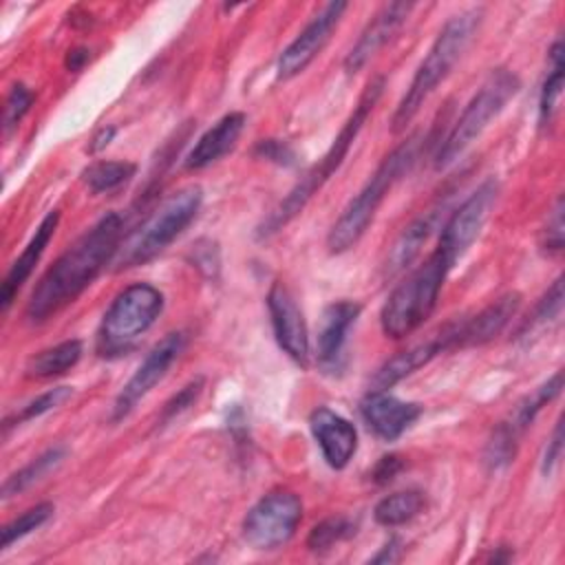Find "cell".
<instances>
[{
	"label": "cell",
	"instance_id": "cell-1",
	"mask_svg": "<svg viewBox=\"0 0 565 565\" xmlns=\"http://www.w3.org/2000/svg\"><path fill=\"white\" fill-rule=\"evenodd\" d=\"M124 236V216L117 212L104 214L88 232H84L38 280L24 316L38 324L68 307L93 280L115 263Z\"/></svg>",
	"mask_w": 565,
	"mask_h": 565
},
{
	"label": "cell",
	"instance_id": "cell-2",
	"mask_svg": "<svg viewBox=\"0 0 565 565\" xmlns=\"http://www.w3.org/2000/svg\"><path fill=\"white\" fill-rule=\"evenodd\" d=\"M384 84L386 79L382 75H375L366 88L362 90L353 113L347 117V121L342 124L340 132L335 135V139L331 141L329 150L322 154V159L318 163H313L302 177L300 181L287 192V196L263 218V223L256 230V236L260 241L271 238L274 234H278L285 225H289L305 207L307 203L313 199V194H318V190L335 174V170L342 166L349 148L353 146V141L358 139L366 117L373 113L377 99L384 93Z\"/></svg>",
	"mask_w": 565,
	"mask_h": 565
},
{
	"label": "cell",
	"instance_id": "cell-3",
	"mask_svg": "<svg viewBox=\"0 0 565 565\" xmlns=\"http://www.w3.org/2000/svg\"><path fill=\"white\" fill-rule=\"evenodd\" d=\"M481 18H483V9L475 7V9L452 15L441 26V31L437 33L428 53L424 55L422 64L417 66V71L411 79V86L406 88L404 97L399 99V104L393 113V119H391L393 132L406 130V126L417 117L419 108L430 97V93L448 77L452 66L459 62V57L472 42L475 33L481 24Z\"/></svg>",
	"mask_w": 565,
	"mask_h": 565
},
{
	"label": "cell",
	"instance_id": "cell-4",
	"mask_svg": "<svg viewBox=\"0 0 565 565\" xmlns=\"http://www.w3.org/2000/svg\"><path fill=\"white\" fill-rule=\"evenodd\" d=\"M422 141V135H413L382 159L362 190L347 203L338 221L331 225L327 234V247L331 254L349 252L364 236L391 188L415 166Z\"/></svg>",
	"mask_w": 565,
	"mask_h": 565
},
{
	"label": "cell",
	"instance_id": "cell-5",
	"mask_svg": "<svg viewBox=\"0 0 565 565\" xmlns=\"http://www.w3.org/2000/svg\"><path fill=\"white\" fill-rule=\"evenodd\" d=\"M452 263L435 247V252L406 276L386 298L380 311V327L386 338L402 340L417 331L435 311L444 280Z\"/></svg>",
	"mask_w": 565,
	"mask_h": 565
},
{
	"label": "cell",
	"instance_id": "cell-6",
	"mask_svg": "<svg viewBox=\"0 0 565 565\" xmlns=\"http://www.w3.org/2000/svg\"><path fill=\"white\" fill-rule=\"evenodd\" d=\"M203 203V190L199 185H185L166 196L157 210L119 245L115 256V269H130L152 260L161 254L199 214Z\"/></svg>",
	"mask_w": 565,
	"mask_h": 565
},
{
	"label": "cell",
	"instance_id": "cell-7",
	"mask_svg": "<svg viewBox=\"0 0 565 565\" xmlns=\"http://www.w3.org/2000/svg\"><path fill=\"white\" fill-rule=\"evenodd\" d=\"M163 311V294L150 282L121 289L97 327L95 351L102 358L126 355Z\"/></svg>",
	"mask_w": 565,
	"mask_h": 565
},
{
	"label": "cell",
	"instance_id": "cell-8",
	"mask_svg": "<svg viewBox=\"0 0 565 565\" xmlns=\"http://www.w3.org/2000/svg\"><path fill=\"white\" fill-rule=\"evenodd\" d=\"M519 77L510 68H492L477 93L470 97L466 108L461 110L459 119L452 124L450 132L441 139L435 166L446 168L450 166L461 152L488 128V124L505 108V104L519 93Z\"/></svg>",
	"mask_w": 565,
	"mask_h": 565
},
{
	"label": "cell",
	"instance_id": "cell-9",
	"mask_svg": "<svg viewBox=\"0 0 565 565\" xmlns=\"http://www.w3.org/2000/svg\"><path fill=\"white\" fill-rule=\"evenodd\" d=\"M302 519V501L296 492L274 490L256 501L243 519V541L258 552L282 547Z\"/></svg>",
	"mask_w": 565,
	"mask_h": 565
},
{
	"label": "cell",
	"instance_id": "cell-10",
	"mask_svg": "<svg viewBox=\"0 0 565 565\" xmlns=\"http://www.w3.org/2000/svg\"><path fill=\"white\" fill-rule=\"evenodd\" d=\"M188 344V338L183 331H172L163 335L141 360L137 371L130 375V380L121 386V391L115 397L110 419L121 422L126 419L135 406L166 377L168 369L177 362V358L183 353Z\"/></svg>",
	"mask_w": 565,
	"mask_h": 565
},
{
	"label": "cell",
	"instance_id": "cell-11",
	"mask_svg": "<svg viewBox=\"0 0 565 565\" xmlns=\"http://www.w3.org/2000/svg\"><path fill=\"white\" fill-rule=\"evenodd\" d=\"M499 194V185L494 179L483 181L444 223L437 249L455 265L457 258L466 254V249L479 236L494 201Z\"/></svg>",
	"mask_w": 565,
	"mask_h": 565
},
{
	"label": "cell",
	"instance_id": "cell-12",
	"mask_svg": "<svg viewBox=\"0 0 565 565\" xmlns=\"http://www.w3.org/2000/svg\"><path fill=\"white\" fill-rule=\"evenodd\" d=\"M347 7H349L347 2H329L305 24V29L278 55V62H276L278 79H291L300 75L320 55L331 33L340 24Z\"/></svg>",
	"mask_w": 565,
	"mask_h": 565
},
{
	"label": "cell",
	"instance_id": "cell-13",
	"mask_svg": "<svg viewBox=\"0 0 565 565\" xmlns=\"http://www.w3.org/2000/svg\"><path fill=\"white\" fill-rule=\"evenodd\" d=\"M267 309L278 347L300 366L309 364V331L294 294L282 285L274 282L267 294Z\"/></svg>",
	"mask_w": 565,
	"mask_h": 565
},
{
	"label": "cell",
	"instance_id": "cell-14",
	"mask_svg": "<svg viewBox=\"0 0 565 565\" xmlns=\"http://www.w3.org/2000/svg\"><path fill=\"white\" fill-rule=\"evenodd\" d=\"M521 307V294L510 291L499 296L494 302L483 307L479 313L446 324L450 349L479 347L497 338Z\"/></svg>",
	"mask_w": 565,
	"mask_h": 565
},
{
	"label": "cell",
	"instance_id": "cell-15",
	"mask_svg": "<svg viewBox=\"0 0 565 565\" xmlns=\"http://www.w3.org/2000/svg\"><path fill=\"white\" fill-rule=\"evenodd\" d=\"M422 406L404 402L386 391H369L360 402V415L369 430L382 441L399 439L422 415Z\"/></svg>",
	"mask_w": 565,
	"mask_h": 565
},
{
	"label": "cell",
	"instance_id": "cell-16",
	"mask_svg": "<svg viewBox=\"0 0 565 565\" xmlns=\"http://www.w3.org/2000/svg\"><path fill=\"white\" fill-rule=\"evenodd\" d=\"M309 428L329 468L333 470L347 468L358 448L355 426L347 417L338 415L335 411L327 406H318L309 415Z\"/></svg>",
	"mask_w": 565,
	"mask_h": 565
},
{
	"label": "cell",
	"instance_id": "cell-17",
	"mask_svg": "<svg viewBox=\"0 0 565 565\" xmlns=\"http://www.w3.org/2000/svg\"><path fill=\"white\" fill-rule=\"evenodd\" d=\"M362 307L353 300H335L324 307L318 329L316 358L322 371H340L344 360V344L351 327L355 324Z\"/></svg>",
	"mask_w": 565,
	"mask_h": 565
},
{
	"label": "cell",
	"instance_id": "cell-18",
	"mask_svg": "<svg viewBox=\"0 0 565 565\" xmlns=\"http://www.w3.org/2000/svg\"><path fill=\"white\" fill-rule=\"evenodd\" d=\"M413 11V2H391L384 4L373 20L364 26L355 44L344 57V71L347 73H358L406 22L408 13Z\"/></svg>",
	"mask_w": 565,
	"mask_h": 565
},
{
	"label": "cell",
	"instance_id": "cell-19",
	"mask_svg": "<svg viewBox=\"0 0 565 565\" xmlns=\"http://www.w3.org/2000/svg\"><path fill=\"white\" fill-rule=\"evenodd\" d=\"M450 351V342L446 335V329L441 327L433 338L417 342L399 353H395L393 358H388L371 377L369 382V391H388L391 386H395L397 382H402L404 377L413 375L415 371H419L422 366H426L433 358H437L439 353Z\"/></svg>",
	"mask_w": 565,
	"mask_h": 565
},
{
	"label": "cell",
	"instance_id": "cell-20",
	"mask_svg": "<svg viewBox=\"0 0 565 565\" xmlns=\"http://www.w3.org/2000/svg\"><path fill=\"white\" fill-rule=\"evenodd\" d=\"M57 223H60V212L57 210H51L38 225L35 234L29 238L26 247L22 249V254L11 263L4 280H2V289H0V305H2V311H7L18 294V289L26 282V278L33 274L35 265L40 263L44 249L49 247L55 230H57Z\"/></svg>",
	"mask_w": 565,
	"mask_h": 565
},
{
	"label": "cell",
	"instance_id": "cell-21",
	"mask_svg": "<svg viewBox=\"0 0 565 565\" xmlns=\"http://www.w3.org/2000/svg\"><path fill=\"white\" fill-rule=\"evenodd\" d=\"M245 121H247L245 113H238V110L223 115L212 128H207L196 139L192 150L185 154L183 166L188 170H203V168L212 166L214 161H218L221 157H225L236 146L238 137L243 135Z\"/></svg>",
	"mask_w": 565,
	"mask_h": 565
},
{
	"label": "cell",
	"instance_id": "cell-22",
	"mask_svg": "<svg viewBox=\"0 0 565 565\" xmlns=\"http://www.w3.org/2000/svg\"><path fill=\"white\" fill-rule=\"evenodd\" d=\"M437 221H439V210L433 207V210L424 212L422 216H417L413 223H408L404 227V232L393 243V247H391V252L386 256V263H384V271H386L388 278L399 274V271H404L417 258L422 245L433 234Z\"/></svg>",
	"mask_w": 565,
	"mask_h": 565
},
{
	"label": "cell",
	"instance_id": "cell-23",
	"mask_svg": "<svg viewBox=\"0 0 565 565\" xmlns=\"http://www.w3.org/2000/svg\"><path fill=\"white\" fill-rule=\"evenodd\" d=\"M563 388V371H556L547 382H543L539 388H534L530 395H525L514 411L510 413V417L505 422H501V426L505 430H510L516 439L532 426V422L536 419V415L541 413V408L545 404H550Z\"/></svg>",
	"mask_w": 565,
	"mask_h": 565
},
{
	"label": "cell",
	"instance_id": "cell-24",
	"mask_svg": "<svg viewBox=\"0 0 565 565\" xmlns=\"http://www.w3.org/2000/svg\"><path fill=\"white\" fill-rule=\"evenodd\" d=\"M82 358V342L79 340H64L55 347H49L26 362V377L33 380H51L71 371Z\"/></svg>",
	"mask_w": 565,
	"mask_h": 565
},
{
	"label": "cell",
	"instance_id": "cell-25",
	"mask_svg": "<svg viewBox=\"0 0 565 565\" xmlns=\"http://www.w3.org/2000/svg\"><path fill=\"white\" fill-rule=\"evenodd\" d=\"M64 459H66V448L64 446H53V448L44 450L42 455L31 459L26 466H22L18 472L7 477V481L2 483V499H11V497L24 492L26 488H31L33 483L42 481Z\"/></svg>",
	"mask_w": 565,
	"mask_h": 565
},
{
	"label": "cell",
	"instance_id": "cell-26",
	"mask_svg": "<svg viewBox=\"0 0 565 565\" xmlns=\"http://www.w3.org/2000/svg\"><path fill=\"white\" fill-rule=\"evenodd\" d=\"M426 505V499L419 490H402L393 492L377 501L373 510V519L382 527H397L413 521Z\"/></svg>",
	"mask_w": 565,
	"mask_h": 565
},
{
	"label": "cell",
	"instance_id": "cell-27",
	"mask_svg": "<svg viewBox=\"0 0 565 565\" xmlns=\"http://www.w3.org/2000/svg\"><path fill=\"white\" fill-rule=\"evenodd\" d=\"M563 42L556 40L547 55V73L539 93V124L547 126L556 113L561 93H563Z\"/></svg>",
	"mask_w": 565,
	"mask_h": 565
},
{
	"label": "cell",
	"instance_id": "cell-28",
	"mask_svg": "<svg viewBox=\"0 0 565 565\" xmlns=\"http://www.w3.org/2000/svg\"><path fill=\"white\" fill-rule=\"evenodd\" d=\"M137 172V166L130 161H95L84 172L82 179L90 192H113L128 183Z\"/></svg>",
	"mask_w": 565,
	"mask_h": 565
},
{
	"label": "cell",
	"instance_id": "cell-29",
	"mask_svg": "<svg viewBox=\"0 0 565 565\" xmlns=\"http://www.w3.org/2000/svg\"><path fill=\"white\" fill-rule=\"evenodd\" d=\"M355 521L349 516H329L311 527L307 536V547L313 554H324L333 550L338 543L351 539L355 534Z\"/></svg>",
	"mask_w": 565,
	"mask_h": 565
},
{
	"label": "cell",
	"instance_id": "cell-30",
	"mask_svg": "<svg viewBox=\"0 0 565 565\" xmlns=\"http://www.w3.org/2000/svg\"><path fill=\"white\" fill-rule=\"evenodd\" d=\"M53 510H55L53 503L44 501V503H38V505H33V508L24 510V512H22L20 516H15L13 521H9V523L2 527V547L7 550V547H11L15 541H20V539H24L26 534H31L33 530L42 527V525L51 519Z\"/></svg>",
	"mask_w": 565,
	"mask_h": 565
},
{
	"label": "cell",
	"instance_id": "cell-31",
	"mask_svg": "<svg viewBox=\"0 0 565 565\" xmlns=\"http://www.w3.org/2000/svg\"><path fill=\"white\" fill-rule=\"evenodd\" d=\"M516 446H519V439L499 424L492 430V435H490V439L486 444V450H483L486 466L490 470H501V468L510 466V461L516 455Z\"/></svg>",
	"mask_w": 565,
	"mask_h": 565
},
{
	"label": "cell",
	"instance_id": "cell-32",
	"mask_svg": "<svg viewBox=\"0 0 565 565\" xmlns=\"http://www.w3.org/2000/svg\"><path fill=\"white\" fill-rule=\"evenodd\" d=\"M71 395H73V388H71V386H55V388H49V391H44L42 395H38L35 399H31L29 404H24V406L20 408V413L13 415V419H7V422H4V426H9L11 422H15V424L20 422V424H22V422L42 417L44 413H49V411L62 406Z\"/></svg>",
	"mask_w": 565,
	"mask_h": 565
},
{
	"label": "cell",
	"instance_id": "cell-33",
	"mask_svg": "<svg viewBox=\"0 0 565 565\" xmlns=\"http://www.w3.org/2000/svg\"><path fill=\"white\" fill-rule=\"evenodd\" d=\"M33 99H35V95H33V90H31L29 86H24V84H13V86H11V90H9V95H7V102H4V119H2L7 135H9V132L22 121V117L29 113Z\"/></svg>",
	"mask_w": 565,
	"mask_h": 565
},
{
	"label": "cell",
	"instance_id": "cell-34",
	"mask_svg": "<svg viewBox=\"0 0 565 565\" xmlns=\"http://www.w3.org/2000/svg\"><path fill=\"white\" fill-rule=\"evenodd\" d=\"M561 305H563V278L558 276L550 289L539 298V302L534 305V311L530 316V320L523 324V329H532L536 324L550 322L552 318H556L561 313Z\"/></svg>",
	"mask_w": 565,
	"mask_h": 565
},
{
	"label": "cell",
	"instance_id": "cell-35",
	"mask_svg": "<svg viewBox=\"0 0 565 565\" xmlns=\"http://www.w3.org/2000/svg\"><path fill=\"white\" fill-rule=\"evenodd\" d=\"M201 391H203V377L190 380L177 395H172V397L166 402V406H163V411H161V424L172 422L174 417H179L181 413H185L190 406H194V402L199 399Z\"/></svg>",
	"mask_w": 565,
	"mask_h": 565
},
{
	"label": "cell",
	"instance_id": "cell-36",
	"mask_svg": "<svg viewBox=\"0 0 565 565\" xmlns=\"http://www.w3.org/2000/svg\"><path fill=\"white\" fill-rule=\"evenodd\" d=\"M254 157L265 159L276 166H282V168H291L298 161L296 150L282 139H260L254 148Z\"/></svg>",
	"mask_w": 565,
	"mask_h": 565
},
{
	"label": "cell",
	"instance_id": "cell-37",
	"mask_svg": "<svg viewBox=\"0 0 565 565\" xmlns=\"http://www.w3.org/2000/svg\"><path fill=\"white\" fill-rule=\"evenodd\" d=\"M541 245L545 252H554V254H558L563 249V199L556 201V205L547 218Z\"/></svg>",
	"mask_w": 565,
	"mask_h": 565
},
{
	"label": "cell",
	"instance_id": "cell-38",
	"mask_svg": "<svg viewBox=\"0 0 565 565\" xmlns=\"http://www.w3.org/2000/svg\"><path fill=\"white\" fill-rule=\"evenodd\" d=\"M561 450H563V422L558 419L556 426H554V433L545 446V452H543V459H541V472L547 477L552 475V470L556 468L558 459H561Z\"/></svg>",
	"mask_w": 565,
	"mask_h": 565
},
{
	"label": "cell",
	"instance_id": "cell-39",
	"mask_svg": "<svg viewBox=\"0 0 565 565\" xmlns=\"http://www.w3.org/2000/svg\"><path fill=\"white\" fill-rule=\"evenodd\" d=\"M402 468H404V461H402L399 455H384V457H380V461L371 470V479L377 486H384V483L393 481Z\"/></svg>",
	"mask_w": 565,
	"mask_h": 565
},
{
	"label": "cell",
	"instance_id": "cell-40",
	"mask_svg": "<svg viewBox=\"0 0 565 565\" xmlns=\"http://www.w3.org/2000/svg\"><path fill=\"white\" fill-rule=\"evenodd\" d=\"M115 135H117V128H115V126H102V128L93 135L90 143H88V150H90L93 154L99 152V150H104V148L113 141Z\"/></svg>",
	"mask_w": 565,
	"mask_h": 565
},
{
	"label": "cell",
	"instance_id": "cell-41",
	"mask_svg": "<svg viewBox=\"0 0 565 565\" xmlns=\"http://www.w3.org/2000/svg\"><path fill=\"white\" fill-rule=\"evenodd\" d=\"M86 62H88V49H84V46H77V49L68 51V55H66L68 71H79Z\"/></svg>",
	"mask_w": 565,
	"mask_h": 565
},
{
	"label": "cell",
	"instance_id": "cell-42",
	"mask_svg": "<svg viewBox=\"0 0 565 565\" xmlns=\"http://www.w3.org/2000/svg\"><path fill=\"white\" fill-rule=\"evenodd\" d=\"M399 543H397V539H391L384 547H382V552L380 554H375L371 561L373 563H391V561H397V547Z\"/></svg>",
	"mask_w": 565,
	"mask_h": 565
}]
</instances>
